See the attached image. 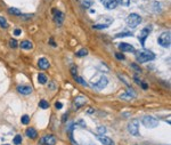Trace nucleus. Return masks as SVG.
Here are the masks:
<instances>
[{
  "mask_svg": "<svg viewBox=\"0 0 171 145\" xmlns=\"http://www.w3.org/2000/svg\"><path fill=\"white\" fill-rule=\"evenodd\" d=\"M154 58H155L154 53H152L151 50H147V49H142L137 55V61L139 63H145V62H148V61H153Z\"/></svg>",
  "mask_w": 171,
  "mask_h": 145,
  "instance_id": "f257e3e1",
  "label": "nucleus"
},
{
  "mask_svg": "<svg viewBox=\"0 0 171 145\" xmlns=\"http://www.w3.org/2000/svg\"><path fill=\"white\" fill-rule=\"evenodd\" d=\"M140 23H142V17L138 14H130L127 17V24L131 29H135L137 25H139Z\"/></svg>",
  "mask_w": 171,
  "mask_h": 145,
  "instance_id": "f03ea898",
  "label": "nucleus"
},
{
  "mask_svg": "<svg viewBox=\"0 0 171 145\" xmlns=\"http://www.w3.org/2000/svg\"><path fill=\"white\" fill-rule=\"evenodd\" d=\"M158 41H159V44L162 47H164V48H169V47H170V44H171L170 31H165V32H163V33L159 37Z\"/></svg>",
  "mask_w": 171,
  "mask_h": 145,
  "instance_id": "7ed1b4c3",
  "label": "nucleus"
},
{
  "mask_svg": "<svg viewBox=\"0 0 171 145\" xmlns=\"http://www.w3.org/2000/svg\"><path fill=\"white\" fill-rule=\"evenodd\" d=\"M128 131L134 135V136H137L139 134V120L138 119H132L129 125H128Z\"/></svg>",
  "mask_w": 171,
  "mask_h": 145,
  "instance_id": "20e7f679",
  "label": "nucleus"
},
{
  "mask_svg": "<svg viewBox=\"0 0 171 145\" xmlns=\"http://www.w3.org/2000/svg\"><path fill=\"white\" fill-rule=\"evenodd\" d=\"M142 125L145 126V127H147V128H155L158 125H159V121L154 118V116H144L142 118Z\"/></svg>",
  "mask_w": 171,
  "mask_h": 145,
  "instance_id": "39448f33",
  "label": "nucleus"
},
{
  "mask_svg": "<svg viewBox=\"0 0 171 145\" xmlns=\"http://www.w3.org/2000/svg\"><path fill=\"white\" fill-rule=\"evenodd\" d=\"M104 21L105 22H99V23H96L92 25V28L94 29H97V30H100V29H106V28H108L110 26V24L113 23V18L111 17H105L104 18Z\"/></svg>",
  "mask_w": 171,
  "mask_h": 145,
  "instance_id": "423d86ee",
  "label": "nucleus"
},
{
  "mask_svg": "<svg viewBox=\"0 0 171 145\" xmlns=\"http://www.w3.org/2000/svg\"><path fill=\"white\" fill-rule=\"evenodd\" d=\"M40 144L44 145H55L56 144V137L54 135H45L40 139Z\"/></svg>",
  "mask_w": 171,
  "mask_h": 145,
  "instance_id": "0eeeda50",
  "label": "nucleus"
},
{
  "mask_svg": "<svg viewBox=\"0 0 171 145\" xmlns=\"http://www.w3.org/2000/svg\"><path fill=\"white\" fill-rule=\"evenodd\" d=\"M108 83V80L106 77H99V79L97 80L96 82H94V87H96L97 89H104V88L107 86Z\"/></svg>",
  "mask_w": 171,
  "mask_h": 145,
  "instance_id": "6e6552de",
  "label": "nucleus"
},
{
  "mask_svg": "<svg viewBox=\"0 0 171 145\" xmlns=\"http://www.w3.org/2000/svg\"><path fill=\"white\" fill-rule=\"evenodd\" d=\"M151 31H152V29L151 28H145V29H142V31H140V35H139V37H138V40L140 41V44H142V46H145V40H146V38L148 37V35L151 33Z\"/></svg>",
  "mask_w": 171,
  "mask_h": 145,
  "instance_id": "1a4fd4ad",
  "label": "nucleus"
},
{
  "mask_svg": "<svg viewBox=\"0 0 171 145\" xmlns=\"http://www.w3.org/2000/svg\"><path fill=\"white\" fill-rule=\"evenodd\" d=\"M100 2L106 9H114L118 6V0H100Z\"/></svg>",
  "mask_w": 171,
  "mask_h": 145,
  "instance_id": "9d476101",
  "label": "nucleus"
},
{
  "mask_svg": "<svg viewBox=\"0 0 171 145\" xmlns=\"http://www.w3.org/2000/svg\"><path fill=\"white\" fill-rule=\"evenodd\" d=\"M118 47H119V49L121 50V52L135 53V48H134V46H132V45H130V44H127V42H121V44H119V45H118Z\"/></svg>",
  "mask_w": 171,
  "mask_h": 145,
  "instance_id": "9b49d317",
  "label": "nucleus"
},
{
  "mask_svg": "<svg viewBox=\"0 0 171 145\" xmlns=\"http://www.w3.org/2000/svg\"><path fill=\"white\" fill-rule=\"evenodd\" d=\"M16 90L20 94H22V95H30V94L32 93V88L30 87V86H24V85L17 86Z\"/></svg>",
  "mask_w": 171,
  "mask_h": 145,
  "instance_id": "f8f14e48",
  "label": "nucleus"
},
{
  "mask_svg": "<svg viewBox=\"0 0 171 145\" xmlns=\"http://www.w3.org/2000/svg\"><path fill=\"white\" fill-rule=\"evenodd\" d=\"M54 13V15H55V22H56L58 25H61L63 23V21H64V14L62 12H59V11H56V9H54L52 11Z\"/></svg>",
  "mask_w": 171,
  "mask_h": 145,
  "instance_id": "ddd939ff",
  "label": "nucleus"
},
{
  "mask_svg": "<svg viewBox=\"0 0 171 145\" xmlns=\"http://www.w3.org/2000/svg\"><path fill=\"white\" fill-rule=\"evenodd\" d=\"M97 139L104 145H114V142L110 137H106V136H103V135H98L97 136Z\"/></svg>",
  "mask_w": 171,
  "mask_h": 145,
  "instance_id": "4468645a",
  "label": "nucleus"
},
{
  "mask_svg": "<svg viewBox=\"0 0 171 145\" xmlns=\"http://www.w3.org/2000/svg\"><path fill=\"white\" fill-rule=\"evenodd\" d=\"M86 103H87V98H86L85 96H78V97H75V99H74V105H75L76 109L81 107Z\"/></svg>",
  "mask_w": 171,
  "mask_h": 145,
  "instance_id": "2eb2a0df",
  "label": "nucleus"
},
{
  "mask_svg": "<svg viewBox=\"0 0 171 145\" xmlns=\"http://www.w3.org/2000/svg\"><path fill=\"white\" fill-rule=\"evenodd\" d=\"M38 66H39L41 70H46L49 68V61L47 59V58L42 57L40 58L39 61H38Z\"/></svg>",
  "mask_w": 171,
  "mask_h": 145,
  "instance_id": "dca6fc26",
  "label": "nucleus"
},
{
  "mask_svg": "<svg viewBox=\"0 0 171 145\" xmlns=\"http://www.w3.org/2000/svg\"><path fill=\"white\" fill-rule=\"evenodd\" d=\"M25 134H26V136H28V138H32V139L37 138V130H35L34 128H28Z\"/></svg>",
  "mask_w": 171,
  "mask_h": 145,
  "instance_id": "f3484780",
  "label": "nucleus"
},
{
  "mask_svg": "<svg viewBox=\"0 0 171 145\" xmlns=\"http://www.w3.org/2000/svg\"><path fill=\"white\" fill-rule=\"evenodd\" d=\"M21 48H22V49H25V50H30V49L33 48V45H32L31 41L24 40L21 42Z\"/></svg>",
  "mask_w": 171,
  "mask_h": 145,
  "instance_id": "a211bd4d",
  "label": "nucleus"
},
{
  "mask_svg": "<svg viewBox=\"0 0 171 145\" xmlns=\"http://www.w3.org/2000/svg\"><path fill=\"white\" fill-rule=\"evenodd\" d=\"M134 97H136V95L134 93H131L130 90L129 92H127V93L122 94V95H120V98L121 99H127V101H130L131 98H134Z\"/></svg>",
  "mask_w": 171,
  "mask_h": 145,
  "instance_id": "6ab92c4d",
  "label": "nucleus"
},
{
  "mask_svg": "<svg viewBox=\"0 0 171 145\" xmlns=\"http://www.w3.org/2000/svg\"><path fill=\"white\" fill-rule=\"evenodd\" d=\"M8 12H9V14H11V15H16V16H21V15H22V12H21L20 9H17V8H14V7H10V8L8 9Z\"/></svg>",
  "mask_w": 171,
  "mask_h": 145,
  "instance_id": "aec40b11",
  "label": "nucleus"
},
{
  "mask_svg": "<svg viewBox=\"0 0 171 145\" xmlns=\"http://www.w3.org/2000/svg\"><path fill=\"white\" fill-rule=\"evenodd\" d=\"M38 81H39L41 85H45L46 82H47V77H46L44 73H39V74H38Z\"/></svg>",
  "mask_w": 171,
  "mask_h": 145,
  "instance_id": "412c9836",
  "label": "nucleus"
},
{
  "mask_svg": "<svg viewBox=\"0 0 171 145\" xmlns=\"http://www.w3.org/2000/svg\"><path fill=\"white\" fill-rule=\"evenodd\" d=\"M78 57H83V56H87L88 55V50L86 49V48H82V49H80L79 52H76L75 54Z\"/></svg>",
  "mask_w": 171,
  "mask_h": 145,
  "instance_id": "4be33fe9",
  "label": "nucleus"
},
{
  "mask_svg": "<svg viewBox=\"0 0 171 145\" xmlns=\"http://www.w3.org/2000/svg\"><path fill=\"white\" fill-rule=\"evenodd\" d=\"M39 106L41 109H48V107H49V103H48L47 101H45V99H42V101H40Z\"/></svg>",
  "mask_w": 171,
  "mask_h": 145,
  "instance_id": "5701e85b",
  "label": "nucleus"
},
{
  "mask_svg": "<svg viewBox=\"0 0 171 145\" xmlns=\"http://www.w3.org/2000/svg\"><path fill=\"white\" fill-rule=\"evenodd\" d=\"M13 142H14L15 145H20L22 143V136H21V135H16V136L14 137V140H13Z\"/></svg>",
  "mask_w": 171,
  "mask_h": 145,
  "instance_id": "b1692460",
  "label": "nucleus"
},
{
  "mask_svg": "<svg viewBox=\"0 0 171 145\" xmlns=\"http://www.w3.org/2000/svg\"><path fill=\"white\" fill-rule=\"evenodd\" d=\"M0 26H1V28H4V29H6V28L8 26V23H7L6 18L2 17V16H0Z\"/></svg>",
  "mask_w": 171,
  "mask_h": 145,
  "instance_id": "393cba45",
  "label": "nucleus"
},
{
  "mask_svg": "<svg viewBox=\"0 0 171 145\" xmlns=\"http://www.w3.org/2000/svg\"><path fill=\"white\" fill-rule=\"evenodd\" d=\"M74 77V80L75 81H78L80 83V85H83V86H87V83H86V81L81 78V77H78V76H73Z\"/></svg>",
  "mask_w": 171,
  "mask_h": 145,
  "instance_id": "a878e982",
  "label": "nucleus"
},
{
  "mask_svg": "<svg viewBox=\"0 0 171 145\" xmlns=\"http://www.w3.org/2000/svg\"><path fill=\"white\" fill-rule=\"evenodd\" d=\"M132 33L131 32H121V33H118L115 35V38H122V37H131Z\"/></svg>",
  "mask_w": 171,
  "mask_h": 145,
  "instance_id": "bb28decb",
  "label": "nucleus"
},
{
  "mask_svg": "<svg viewBox=\"0 0 171 145\" xmlns=\"http://www.w3.org/2000/svg\"><path fill=\"white\" fill-rule=\"evenodd\" d=\"M94 4V0H83V2H82V5L86 7V8H89Z\"/></svg>",
  "mask_w": 171,
  "mask_h": 145,
  "instance_id": "cd10ccee",
  "label": "nucleus"
},
{
  "mask_svg": "<svg viewBox=\"0 0 171 145\" xmlns=\"http://www.w3.org/2000/svg\"><path fill=\"white\" fill-rule=\"evenodd\" d=\"M118 4H120L121 6H129L130 0H118Z\"/></svg>",
  "mask_w": 171,
  "mask_h": 145,
  "instance_id": "c85d7f7f",
  "label": "nucleus"
},
{
  "mask_svg": "<svg viewBox=\"0 0 171 145\" xmlns=\"http://www.w3.org/2000/svg\"><path fill=\"white\" fill-rule=\"evenodd\" d=\"M21 121H22L23 125H28V122H30V118H28V116H22V119H21Z\"/></svg>",
  "mask_w": 171,
  "mask_h": 145,
  "instance_id": "c756f323",
  "label": "nucleus"
},
{
  "mask_svg": "<svg viewBox=\"0 0 171 145\" xmlns=\"http://www.w3.org/2000/svg\"><path fill=\"white\" fill-rule=\"evenodd\" d=\"M9 46H10L11 48H16V47L18 46V44H17V41L15 40V39H10V40H9Z\"/></svg>",
  "mask_w": 171,
  "mask_h": 145,
  "instance_id": "7c9ffc66",
  "label": "nucleus"
},
{
  "mask_svg": "<svg viewBox=\"0 0 171 145\" xmlns=\"http://www.w3.org/2000/svg\"><path fill=\"white\" fill-rule=\"evenodd\" d=\"M115 57L118 58V59H121V61H123V59H124V56H123V55H122V54H120V53H116V54H115Z\"/></svg>",
  "mask_w": 171,
  "mask_h": 145,
  "instance_id": "2f4dec72",
  "label": "nucleus"
},
{
  "mask_svg": "<svg viewBox=\"0 0 171 145\" xmlns=\"http://www.w3.org/2000/svg\"><path fill=\"white\" fill-rule=\"evenodd\" d=\"M98 133L100 134H105L106 133V129H105V127H98Z\"/></svg>",
  "mask_w": 171,
  "mask_h": 145,
  "instance_id": "473e14b6",
  "label": "nucleus"
},
{
  "mask_svg": "<svg viewBox=\"0 0 171 145\" xmlns=\"http://www.w3.org/2000/svg\"><path fill=\"white\" fill-rule=\"evenodd\" d=\"M55 107H56V109H62L63 104L61 102H56V103H55Z\"/></svg>",
  "mask_w": 171,
  "mask_h": 145,
  "instance_id": "72a5a7b5",
  "label": "nucleus"
},
{
  "mask_svg": "<svg viewBox=\"0 0 171 145\" xmlns=\"http://www.w3.org/2000/svg\"><path fill=\"white\" fill-rule=\"evenodd\" d=\"M21 33H22V31H21L20 29H16L15 31H14V35H20Z\"/></svg>",
  "mask_w": 171,
  "mask_h": 145,
  "instance_id": "f704fd0d",
  "label": "nucleus"
},
{
  "mask_svg": "<svg viewBox=\"0 0 171 145\" xmlns=\"http://www.w3.org/2000/svg\"><path fill=\"white\" fill-rule=\"evenodd\" d=\"M131 66H132V68H134V69L136 70L137 72H142V70L139 69V68H138V66H136V65H135V64H131Z\"/></svg>",
  "mask_w": 171,
  "mask_h": 145,
  "instance_id": "c9c22d12",
  "label": "nucleus"
},
{
  "mask_svg": "<svg viewBox=\"0 0 171 145\" xmlns=\"http://www.w3.org/2000/svg\"><path fill=\"white\" fill-rule=\"evenodd\" d=\"M71 72H72V74H73V76H76V69L72 68V69H71Z\"/></svg>",
  "mask_w": 171,
  "mask_h": 145,
  "instance_id": "e433bc0d",
  "label": "nucleus"
},
{
  "mask_svg": "<svg viewBox=\"0 0 171 145\" xmlns=\"http://www.w3.org/2000/svg\"><path fill=\"white\" fill-rule=\"evenodd\" d=\"M140 85H142V87L144 88V89H146V88H147V85H146V83H142V82H140Z\"/></svg>",
  "mask_w": 171,
  "mask_h": 145,
  "instance_id": "4c0bfd02",
  "label": "nucleus"
},
{
  "mask_svg": "<svg viewBox=\"0 0 171 145\" xmlns=\"http://www.w3.org/2000/svg\"><path fill=\"white\" fill-rule=\"evenodd\" d=\"M95 110H92V109H89V111H88V113H92Z\"/></svg>",
  "mask_w": 171,
  "mask_h": 145,
  "instance_id": "58836bf2",
  "label": "nucleus"
},
{
  "mask_svg": "<svg viewBox=\"0 0 171 145\" xmlns=\"http://www.w3.org/2000/svg\"><path fill=\"white\" fill-rule=\"evenodd\" d=\"M73 145H78V144H76V143H74V142H73Z\"/></svg>",
  "mask_w": 171,
  "mask_h": 145,
  "instance_id": "ea45409f",
  "label": "nucleus"
},
{
  "mask_svg": "<svg viewBox=\"0 0 171 145\" xmlns=\"http://www.w3.org/2000/svg\"><path fill=\"white\" fill-rule=\"evenodd\" d=\"M88 145H95V144H88Z\"/></svg>",
  "mask_w": 171,
  "mask_h": 145,
  "instance_id": "a19ab883",
  "label": "nucleus"
},
{
  "mask_svg": "<svg viewBox=\"0 0 171 145\" xmlns=\"http://www.w3.org/2000/svg\"><path fill=\"white\" fill-rule=\"evenodd\" d=\"M4 145H8V144H4Z\"/></svg>",
  "mask_w": 171,
  "mask_h": 145,
  "instance_id": "79ce46f5",
  "label": "nucleus"
}]
</instances>
